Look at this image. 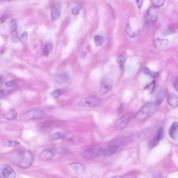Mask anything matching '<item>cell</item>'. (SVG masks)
Listing matches in <instances>:
<instances>
[{
    "instance_id": "cell-1",
    "label": "cell",
    "mask_w": 178,
    "mask_h": 178,
    "mask_svg": "<svg viewBox=\"0 0 178 178\" xmlns=\"http://www.w3.org/2000/svg\"><path fill=\"white\" fill-rule=\"evenodd\" d=\"M157 107L155 103H151L145 104L137 114L136 119L139 121H143L148 118L155 114Z\"/></svg>"
},
{
    "instance_id": "cell-2",
    "label": "cell",
    "mask_w": 178,
    "mask_h": 178,
    "mask_svg": "<svg viewBox=\"0 0 178 178\" xmlns=\"http://www.w3.org/2000/svg\"><path fill=\"white\" fill-rule=\"evenodd\" d=\"M34 155L30 151H26L20 154L18 165L21 168H26L31 165L34 160Z\"/></svg>"
},
{
    "instance_id": "cell-3",
    "label": "cell",
    "mask_w": 178,
    "mask_h": 178,
    "mask_svg": "<svg viewBox=\"0 0 178 178\" xmlns=\"http://www.w3.org/2000/svg\"><path fill=\"white\" fill-rule=\"evenodd\" d=\"M101 102L100 98L97 97L89 96L84 97L79 101L78 105L85 108H92L97 107Z\"/></svg>"
},
{
    "instance_id": "cell-4",
    "label": "cell",
    "mask_w": 178,
    "mask_h": 178,
    "mask_svg": "<svg viewBox=\"0 0 178 178\" xmlns=\"http://www.w3.org/2000/svg\"><path fill=\"white\" fill-rule=\"evenodd\" d=\"M102 148L94 147L83 150L80 155L83 158L88 160H93L101 155Z\"/></svg>"
},
{
    "instance_id": "cell-5",
    "label": "cell",
    "mask_w": 178,
    "mask_h": 178,
    "mask_svg": "<svg viewBox=\"0 0 178 178\" xmlns=\"http://www.w3.org/2000/svg\"><path fill=\"white\" fill-rule=\"evenodd\" d=\"M45 115V112L42 109L35 108L25 112L23 114V117L25 119L32 120L43 118Z\"/></svg>"
},
{
    "instance_id": "cell-6",
    "label": "cell",
    "mask_w": 178,
    "mask_h": 178,
    "mask_svg": "<svg viewBox=\"0 0 178 178\" xmlns=\"http://www.w3.org/2000/svg\"><path fill=\"white\" fill-rule=\"evenodd\" d=\"M159 18V12L158 10L155 7H151L147 12L145 21L147 24L151 25L157 21Z\"/></svg>"
},
{
    "instance_id": "cell-7",
    "label": "cell",
    "mask_w": 178,
    "mask_h": 178,
    "mask_svg": "<svg viewBox=\"0 0 178 178\" xmlns=\"http://www.w3.org/2000/svg\"><path fill=\"white\" fill-rule=\"evenodd\" d=\"M132 117L131 113L128 112L125 114L119 119H118L114 124V127L116 130H122L127 125Z\"/></svg>"
},
{
    "instance_id": "cell-8",
    "label": "cell",
    "mask_w": 178,
    "mask_h": 178,
    "mask_svg": "<svg viewBox=\"0 0 178 178\" xmlns=\"http://www.w3.org/2000/svg\"><path fill=\"white\" fill-rule=\"evenodd\" d=\"M164 136V130L162 127H160L157 129L155 136L153 139L148 143V147L150 149H153L158 144Z\"/></svg>"
},
{
    "instance_id": "cell-9",
    "label": "cell",
    "mask_w": 178,
    "mask_h": 178,
    "mask_svg": "<svg viewBox=\"0 0 178 178\" xmlns=\"http://www.w3.org/2000/svg\"><path fill=\"white\" fill-rule=\"evenodd\" d=\"M112 80L110 76H107L104 78L101 84L100 93L101 94L104 95L109 93L112 88Z\"/></svg>"
},
{
    "instance_id": "cell-10",
    "label": "cell",
    "mask_w": 178,
    "mask_h": 178,
    "mask_svg": "<svg viewBox=\"0 0 178 178\" xmlns=\"http://www.w3.org/2000/svg\"><path fill=\"white\" fill-rule=\"evenodd\" d=\"M1 174L4 178H15L16 174L12 167L8 164H4L1 167Z\"/></svg>"
},
{
    "instance_id": "cell-11",
    "label": "cell",
    "mask_w": 178,
    "mask_h": 178,
    "mask_svg": "<svg viewBox=\"0 0 178 178\" xmlns=\"http://www.w3.org/2000/svg\"><path fill=\"white\" fill-rule=\"evenodd\" d=\"M61 5L59 1H56L51 7V18L53 21L58 19L60 16Z\"/></svg>"
},
{
    "instance_id": "cell-12",
    "label": "cell",
    "mask_w": 178,
    "mask_h": 178,
    "mask_svg": "<svg viewBox=\"0 0 178 178\" xmlns=\"http://www.w3.org/2000/svg\"><path fill=\"white\" fill-rule=\"evenodd\" d=\"M56 150L54 148H49L43 151L39 155V158L42 161L50 160L55 154Z\"/></svg>"
},
{
    "instance_id": "cell-13",
    "label": "cell",
    "mask_w": 178,
    "mask_h": 178,
    "mask_svg": "<svg viewBox=\"0 0 178 178\" xmlns=\"http://www.w3.org/2000/svg\"><path fill=\"white\" fill-rule=\"evenodd\" d=\"M70 166L78 175H82L85 172V167L81 164L74 162L70 164Z\"/></svg>"
},
{
    "instance_id": "cell-14",
    "label": "cell",
    "mask_w": 178,
    "mask_h": 178,
    "mask_svg": "<svg viewBox=\"0 0 178 178\" xmlns=\"http://www.w3.org/2000/svg\"><path fill=\"white\" fill-rule=\"evenodd\" d=\"M118 147L117 145H112L109 148L105 149L102 148L101 155L103 157L109 156L113 155L117 151Z\"/></svg>"
},
{
    "instance_id": "cell-15",
    "label": "cell",
    "mask_w": 178,
    "mask_h": 178,
    "mask_svg": "<svg viewBox=\"0 0 178 178\" xmlns=\"http://www.w3.org/2000/svg\"><path fill=\"white\" fill-rule=\"evenodd\" d=\"M169 136L172 139L176 140L178 138V122L173 123L169 129Z\"/></svg>"
},
{
    "instance_id": "cell-16",
    "label": "cell",
    "mask_w": 178,
    "mask_h": 178,
    "mask_svg": "<svg viewBox=\"0 0 178 178\" xmlns=\"http://www.w3.org/2000/svg\"><path fill=\"white\" fill-rule=\"evenodd\" d=\"M167 101L171 107H178V97L173 93H170L167 97Z\"/></svg>"
},
{
    "instance_id": "cell-17",
    "label": "cell",
    "mask_w": 178,
    "mask_h": 178,
    "mask_svg": "<svg viewBox=\"0 0 178 178\" xmlns=\"http://www.w3.org/2000/svg\"><path fill=\"white\" fill-rule=\"evenodd\" d=\"M155 44L157 47L162 49L167 47L168 45L169 41L166 39H156L154 41Z\"/></svg>"
},
{
    "instance_id": "cell-18",
    "label": "cell",
    "mask_w": 178,
    "mask_h": 178,
    "mask_svg": "<svg viewBox=\"0 0 178 178\" xmlns=\"http://www.w3.org/2000/svg\"><path fill=\"white\" fill-rule=\"evenodd\" d=\"M18 117V113L14 109H11L8 111L4 115V117L8 120H14Z\"/></svg>"
},
{
    "instance_id": "cell-19",
    "label": "cell",
    "mask_w": 178,
    "mask_h": 178,
    "mask_svg": "<svg viewBox=\"0 0 178 178\" xmlns=\"http://www.w3.org/2000/svg\"><path fill=\"white\" fill-rule=\"evenodd\" d=\"M164 92L162 90H158L155 96V105L158 107L162 103L164 99Z\"/></svg>"
},
{
    "instance_id": "cell-20",
    "label": "cell",
    "mask_w": 178,
    "mask_h": 178,
    "mask_svg": "<svg viewBox=\"0 0 178 178\" xmlns=\"http://www.w3.org/2000/svg\"><path fill=\"white\" fill-rule=\"evenodd\" d=\"M55 81L59 84L66 83L69 79L68 75L66 73H62L57 75L55 78Z\"/></svg>"
},
{
    "instance_id": "cell-21",
    "label": "cell",
    "mask_w": 178,
    "mask_h": 178,
    "mask_svg": "<svg viewBox=\"0 0 178 178\" xmlns=\"http://www.w3.org/2000/svg\"><path fill=\"white\" fill-rule=\"evenodd\" d=\"M106 40L105 37L98 35L95 36L94 37V41L96 45L97 46H100L102 45Z\"/></svg>"
},
{
    "instance_id": "cell-22",
    "label": "cell",
    "mask_w": 178,
    "mask_h": 178,
    "mask_svg": "<svg viewBox=\"0 0 178 178\" xmlns=\"http://www.w3.org/2000/svg\"><path fill=\"white\" fill-rule=\"evenodd\" d=\"M52 47V44L50 42L47 41L46 42L44 47L43 52V54L44 56H48L49 55L51 49Z\"/></svg>"
},
{
    "instance_id": "cell-23",
    "label": "cell",
    "mask_w": 178,
    "mask_h": 178,
    "mask_svg": "<svg viewBox=\"0 0 178 178\" xmlns=\"http://www.w3.org/2000/svg\"><path fill=\"white\" fill-rule=\"evenodd\" d=\"M65 137V135L62 132H57L53 134L51 137V139L53 141H57V140L63 139Z\"/></svg>"
},
{
    "instance_id": "cell-24",
    "label": "cell",
    "mask_w": 178,
    "mask_h": 178,
    "mask_svg": "<svg viewBox=\"0 0 178 178\" xmlns=\"http://www.w3.org/2000/svg\"><path fill=\"white\" fill-rule=\"evenodd\" d=\"M18 25V21L16 19H14L12 21L10 24V30L11 33L12 34L17 30Z\"/></svg>"
},
{
    "instance_id": "cell-25",
    "label": "cell",
    "mask_w": 178,
    "mask_h": 178,
    "mask_svg": "<svg viewBox=\"0 0 178 178\" xmlns=\"http://www.w3.org/2000/svg\"><path fill=\"white\" fill-rule=\"evenodd\" d=\"M3 144L7 147H13L18 144V142L12 140L4 139L3 141Z\"/></svg>"
},
{
    "instance_id": "cell-26",
    "label": "cell",
    "mask_w": 178,
    "mask_h": 178,
    "mask_svg": "<svg viewBox=\"0 0 178 178\" xmlns=\"http://www.w3.org/2000/svg\"><path fill=\"white\" fill-rule=\"evenodd\" d=\"M144 73L145 74L149 75L152 78L155 79L158 73L152 71L148 68H145L143 70Z\"/></svg>"
},
{
    "instance_id": "cell-27",
    "label": "cell",
    "mask_w": 178,
    "mask_h": 178,
    "mask_svg": "<svg viewBox=\"0 0 178 178\" xmlns=\"http://www.w3.org/2000/svg\"><path fill=\"white\" fill-rule=\"evenodd\" d=\"M155 86V80H153L151 83L147 85L145 87V89L148 90L149 93L152 94L154 91Z\"/></svg>"
},
{
    "instance_id": "cell-28",
    "label": "cell",
    "mask_w": 178,
    "mask_h": 178,
    "mask_svg": "<svg viewBox=\"0 0 178 178\" xmlns=\"http://www.w3.org/2000/svg\"><path fill=\"white\" fill-rule=\"evenodd\" d=\"M62 93V90L60 89H57L51 92L50 95L52 98L56 99L59 98Z\"/></svg>"
},
{
    "instance_id": "cell-29",
    "label": "cell",
    "mask_w": 178,
    "mask_h": 178,
    "mask_svg": "<svg viewBox=\"0 0 178 178\" xmlns=\"http://www.w3.org/2000/svg\"><path fill=\"white\" fill-rule=\"evenodd\" d=\"M125 58L122 55H119L117 59V61L119 64L120 69L122 70L124 68L125 62Z\"/></svg>"
},
{
    "instance_id": "cell-30",
    "label": "cell",
    "mask_w": 178,
    "mask_h": 178,
    "mask_svg": "<svg viewBox=\"0 0 178 178\" xmlns=\"http://www.w3.org/2000/svg\"><path fill=\"white\" fill-rule=\"evenodd\" d=\"M138 133V131L136 130H130L126 132L124 134V136L125 138H129L136 136Z\"/></svg>"
},
{
    "instance_id": "cell-31",
    "label": "cell",
    "mask_w": 178,
    "mask_h": 178,
    "mask_svg": "<svg viewBox=\"0 0 178 178\" xmlns=\"http://www.w3.org/2000/svg\"><path fill=\"white\" fill-rule=\"evenodd\" d=\"M165 1L164 0H155L152 1L154 7L156 8L162 7L165 4Z\"/></svg>"
},
{
    "instance_id": "cell-32",
    "label": "cell",
    "mask_w": 178,
    "mask_h": 178,
    "mask_svg": "<svg viewBox=\"0 0 178 178\" xmlns=\"http://www.w3.org/2000/svg\"><path fill=\"white\" fill-rule=\"evenodd\" d=\"M28 33L27 31H25L23 32L20 39L21 42L22 44H25L26 43L28 38Z\"/></svg>"
},
{
    "instance_id": "cell-33",
    "label": "cell",
    "mask_w": 178,
    "mask_h": 178,
    "mask_svg": "<svg viewBox=\"0 0 178 178\" xmlns=\"http://www.w3.org/2000/svg\"><path fill=\"white\" fill-rule=\"evenodd\" d=\"M12 34L11 39L12 42L14 43H17L19 41L18 33L16 31Z\"/></svg>"
},
{
    "instance_id": "cell-34",
    "label": "cell",
    "mask_w": 178,
    "mask_h": 178,
    "mask_svg": "<svg viewBox=\"0 0 178 178\" xmlns=\"http://www.w3.org/2000/svg\"><path fill=\"white\" fill-rule=\"evenodd\" d=\"M81 8L80 6H75L72 10V13L73 15L78 14L79 13L80 11H81Z\"/></svg>"
},
{
    "instance_id": "cell-35",
    "label": "cell",
    "mask_w": 178,
    "mask_h": 178,
    "mask_svg": "<svg viewBox=\"0 0 178 178\" xmlns=\"http://www.w3.org/2000/svg\"><path fill=\"white\" fill-rule=\"evenodd\" d=\"M9 93L8 90L5 89H2L1 90L0 93V98L2 99L6 96Z\"/></svg>"
},
{
    "instance_id": "cell-36",
    "label": "cell",
    "mask_w": 178,
    "mask_h": 178,
    "mask_svg": "<svg viewBox=\"0 0 178 178\" xmlns=\"http://www.w3.org/2000/svg\"><path fill=\"white\" fill-rule=\"evenodd\" d=\"M5 85L7 87H10L16 86V84L14 81H10L6 82Z\"/></svg>"
},
{
    "instance_id": "cell-37",
    "label": "cell",
    "mask_w": 178,
    "mask_h": 178,
    "mask_svg": "<svg viewBox=\"0 0 178 178\" xmlns=\"http://www.w3.org/2000/svg\"><path fill=\"white\" fill-rule=\"evenodd\" d=\"M151 178H164V177L161 173L156 172L152 175Z\"/></svg>"
},
{
    "instance_id": "cell-38",
    "label": "cell",
    "mask_w": 178,
    "mask_h": 178,
    "mask_svg": "<svg viewBox=\"0 0 178 178\" xmlns=\"http://www.w3.org/2000/svg\"><path fill=\"white\" fill-rule=\"evenodd\" d=\"M8 16L7 14H4L1 17V23H4L8 18Z\"/></svg>"
},
{
    "instance_id": "cell-39",
    "label": "cell",
    "mask_w": 178,
    "mask_h": 178,
    "mask_svg": "<svg viewBox=\"0 0 178 178\" xmlns=\"http://www.w3.org/2000/svg\"><path fill=\"white\" fill-rule=\"evenodd\" d=\"M173 86L174 88L178 91V79H175L173 81Z\"/></svg>"
},
{
    "instance_id": "cell-40",
    "label": "cell",
    "mask_w": 178,
    "mask_h": 178,
    "mask_svg": "<svg viewBox=\"0 0 178 178\" xmlns=\"http://www.w3.org/2000/svg\"><path fill=\"white\" fill-rule=\"evenodd\" d=\"M138 7L139 9H140L142 7L143 4V1H136Z\"/></svg>"
},
{
    "instance_id": "cell-41",
    "label": "cell",
    "mask_w": 178,
    "mask_h": 178,
    "mask_svg": "<svg viewBox=\"0 0 178 178\" xmlns=\"http://www.w3.org/2000/svg\"><path fill=\"white\" fill-rule=\"evenodd\" d=\"M86 55V52H85V51H83L81 53V54H80V57L81 59H83V58L85 57Z\"/></svg>"
},
{
    "instance_id": "cell-42",
    "label": "cell",
    "mask_w": 178,
    "mask_h": 178,
    "mask_svg": "<svg viewBox=\"0 0 178 178\" xmlns=\"http://www.w3.org/2000/svg\"><path fill=\"white\" fill-rule=\"evenodd\" d=\"M123 107H123V105H121L120 107V108L119 110V112L120 113H121L122 112V111H121L123 110H123Z\"/></svg>"
},
{
    "instance_id": "cell-43",
    "label": "cell",
    "mask_w": 178,
    "mask_h": 178,
    "mask_svg": "<svg viewBox=\"0 0 178 178\" xmlns=\"http://www.w3.org/2000/svg\"><path fill=\"white\" fill-rule=\"evenodd\" d=\"M112 178H124L122 177V176H114V177H113Z\"/></svg>"
},
{
    "instance_id": "cell-44",
    "label": "cell",
    "mask_w": 178,
    "mask_h": 178,
    "mask_svg": "<svg viewBox=\"0 0 178 178\" xmlns=\"http://www.w3.org/2000/svg\"><path fill=\"white\" fill-rule=\"evenodd\" d=\"M3 80H4V79H3V77L1 76V83H3Z\"/></svg>"
}]
</instances>
